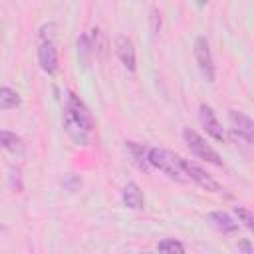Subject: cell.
Here are the masks:
<instances>
[{"label": "cell", "instance_id": "obj_1", "mask_svg": "<svg viewBox=\"0 0 254 254\" xmlns=\"http://www.w3.org/2000/svg\"><path fill=\"white\" fill-rule=\"evenodd\" d=\"M147 157H149V165L155 167V169H159L161 173H165L169 179H173L177 183L189 181L187 175H185V171H183V167H181V161H179L181 157L179 155H175V153H171L167 149L149 147V155Z\"/></svg>", "mask_w": 254, "mask_h": 254}, {"label": "cell", "instance_id": "obj_2", "mask_svg": "<svg viewBox=\"0 0 254 254\" xmlns=\"http://www.w3.org/2000/svg\"><path fill=\"white\" fill-rule=\"evenodd\" d=\"M183 137H185V143H187L189 151H190L194 157H198V159H202V161H206V163H212V165H216V167L222 165L220 155H218L194 129H185V131H183Z\"/></svg>", "mask_w": 254, "mask_h": 254}, {"label": "cell", "instance_id": "obj_3", "mask_svg": "<svg viewBox=\"0 0 254 254\" xmlns=\"http://www.w3.org/2000/svg\"><path fill=\"white\" fill-rule=\"evenodd\" d=\"M194 58H196V65L200 69V75L206 81H214V62H212V54H210V46L208 40L204 36H198L194 40Z\"/></svg>", "mask_w": 254, "mask_h": 254}, {"label": "cell", "instance_id": "obj_4", "mask_svg": "<svg viewBox=\"0 0 254 254\" xmlns=\"http://www.w3.org/2000/svg\"><path fill=\"white\" fill-rule=\"evenodd\" d=\"M179 161H181V167H183L187 179L194 181L200 189H204V190H208V192H220V190H222L220 185H218L208 173H204L198 165H194V163H190V161H187V159H183V157H181Z\"/></svg>", "mask_w": 254, "mask_h": 254}, {"label": "cell", "instance_id": "obj_5", "mask_svg": "<svg viewBox=\"0 0 254 254\" xmlns=\"http://www.w3.org/2000/svg\"><path fill=\"white\" fill-rule=\"evenodd\" d=\"M65 109L71 113V117L85 129V131H91L93 129V115H91V111L87 109V105L79 99V95H75V93H67V105H65Z\"/></svg>", "mask_w": 254, "mask_h": 254}, {"label": "cell", "instance_id": "obj_6", "mask_svg": "<svg viewBox=\"0 0 254 254\" xmlns=\"http://www.w3.org/2000/svg\"><path fill=\"white\" fill-rule=\"evenodd\" d=\"M228 121L232 125V131L240 137H244L246 143H252L254 141V123L252 119L242 113V111H236V109H230L228 111Z\"/></svg>", "mask_w": 254, "mask_h": 254}, {"label": "cell", "instance_id": "obj_7", "mask_svg": "<svg viewBox=\"0 0 254 254\" xmlns=\"http://www.w3.org/2000/svg\"><path fill=\"white\" fill-rule=\"evenodd\" d=\"M198 117H200V123H202V127H204V131H206L212 139L224 141V129H222V125L218 123V119H216V115H214V111H212L210 105L202 103V105L198 107Z\"/></svg>", "mask_w": 254, "mask_h": 254}, {"label": "cell", "instance_id": "obj_8", "mask_svg": "<svg viewBox=\"0 0 254 254\" xmlns=\"http://www.w3.org/2000/svg\"><path fill=\"white\" fill-rule=\"evenodd\" d=\"M115 50H117V56L121 60V64L125 65L127 71H135L137 67V58H135V46L131 42V38L127 36H117L115 40Z\"/></svg>", "mask_w": 254, "mask_h": 254}, {"label": "cell", "instance_id": "obj_9", "mask_svg": "<svg viewBox=\"0 0 254 254\" xmlns=\"http://www.w3.org/2000/svg\"><path fill=\"white\" fill-rule=\"evenodd\" d=\"M125 153L129 155L131 163L137 165L141 171H149L151 165H149V147L143 145V143H135V141H125Z\"/></svg>", "mask_w": 254, "mask_h": 254}, {"label": "cell", "instance_id": "obj_10", "mask_svg": "<svg viewBox=\"0 0 254 254\" xmlns=\"http://www.w3.org/2000/svg\"><path fill=\"white\" fill-rule=\"evenodd\" d=\"M38 62H40V67L46 73H54L58 69V52H56V46L52 42H42L40 44Z\"/></svg>", "mask_w": 254, "mask_h": 254}, {"label": "cell", "instance_id": "obj_11", "mask_svg": "<svg viewBox=\"0 0 254 254\" xmlns=\"http://www.w3.org/2000/svg\"><path fill=\"white\" fill-rule=\"evenodd\" d=\"M121 198H123V204H125L127 208H133V210H143V208H145V196H143L139 185L133 183V181L123 187Z\"/></svg>", "mask_w": 254, "mask_h": 254}, {"label": "cell", "instance_id": "obj_12", "mask_svg": "<svg viewBox=\"0 0 254 254\" xmlns=\"http://www.w3.org/2000/svg\"><path fill=\"white\" fill-rule=\"evenodd\" d=\"M64 129H65V133H67L77 145H87V141H89V139H87V133H89V131H85V129L71 117V113H69L67 109L64 111Z\"/></svg>", "mask_w": 254, "mask_h": 254}, {"label": "cell", "instance_id": "obj_13", "mask_svg": "<svg viewBox=\"0 0 254 254\" xmlns=\"http://www.w3.org/2000/svg\"><path fill=\"white\" fill-rule=\"evenodd\" d=\"M208 220H210L212 226H214L216 230H220L222 234H234V232H238V222H234L232 216L226 214V212H222V210L210 212V214H208Z\"/></svg>", "mask_w": 254, "mask_h": 254}, {"label": "cell", "instance_id": "obj_14", "mask_svg": "<svg viewBox=\"0 0 254 254\" xmlns=\"http://www.w3.org/2000/svg\"><path fill=\"white\" fill-rule=\"evenodd\" d=\"M0 147L10 153H22V149H24L22 139L12 131H0Z\"/></svg>", "mask_w": 254, "mask_h": 254}, {"label": "cell", "instance_id": "obj_15", "mask_svg": "<svg viewBox=\"0 0 254 254\" xmlns=\"http://www.w3.org/2000/svg\"><path fill=\"white\" fill-rule=\"evenodd\" d=\"M20 93L12 87H0V109H14L20 105Z\"/></svg>", "mask_w": 254, "mask_h": 254}, {"label": "cell", "instance_id": "obj_16", "mask_svg": "<svg viewBox=\"0 0 254 254\" xmlns=\"http://www.w3.org/2000/svg\"><path fill=\"white\" fill-rule=\"evenodd\" d=\"M91 54H93V46L89 42V38L85 34H81L77 38V56H79V62L83 67L89 65V60H91Z\"/></svg>", "mask_w": 254, "mask_h": 254}, {"label": "cell", "instance_id": "obj_17", "mask_svg": "<svg viewBox=\"0 0 254 254\" xmlns=\"http://www.w3.org/2000/svg\"><path fill=\"white\" fill-rule=\"evenodd\" d=\"M157 250H159V252H171V254H175V252L183 254V252H185V246H183L179 240H175V238H165V240H161V242L157 244Z\"/></svg>", "mask_w": 254, "mask_h": 254}, {"label": "cell", "instance_id": "obj_18", "mask_svg": "<svg viewBox=\"0 0 254 254\" xmlns=\"http://www.w3.org/2000/svg\"><path fill=\"white\" fill-rule=\"evenodd\" d=\"M234 214L238 216V220H240L248 230L254 228V216H252V212H250L248 208H244V206H234Z\"/></svg>", "mask_w": 254, "mask_h": 254}, {"label": "cell", "instance_id": "obj_19", "mask_svg": "<svg viewBox=\"0 0 254 254\" xmlns=\"http://www.w3.org/2000/svg\"><path fill=\"white\" fill-rule=\"evenodd\" d=\"M10 189L20 192L22 190V177H20V169L18 167H10Z\"/></svg>", "mask_w": 254, "mask_h": 254}, {"label": "cell", "instance_id": "obj_20", "mask_svg": "<svg viewBox=\"0 0 254 254\" xmlns=\"http://www.w3.org/2000/svg\"><path fill=\"white\" fill-rule=\"evenodd\" d=\"M64 187H65L69 192H75V190H79V187H81V179H79L77 175L69 173V175H65V179H64Z\"/></svg>", "mask_w": 254, "mask_h": 254}, {"label": "cell", "instance_id": "obj_21", "mask_svg": "<svg viewBox=\"0 0 254 254\" xmlns=\"http://www.w3.org/2000/svg\"><path fill=\"white\" fill-rule=\"evenodd\" d=\"M159 28H161V14H159L157 8H153L151 10V30H153V34H157Z\"/></svg>", "mask_w": 254, "mask_h": 254}, {"label": "cell", "instance_id": "obj_22", "mask_svg": "<svg viewBox=\"0 0 254 254\" xmlns=\"http://www.w3.org/2000/svg\"><path fill=\"white\" fill-rule=\"evenodd\" d=\"M238 246H240V248H242V250H244L246 254H252V246H250V244H248L246 240H242V242H240Z\"/></svg>", "mask_w": 254, "mask_h": 254}, {"label": "cell", "instance_id": "obj_23", "mask_svg": "<svg viewBox=\"0 0 254 254\" xmlns=\"http://www.w3.org/2000/svg\"><path fill=\"white\" fill-rule=\"evenodd\" d=\"M206 4H208V0H196V6H198V8H204Z\"/></svg>", "mask_w": 254, "mask_h": 254}]
</instances>
